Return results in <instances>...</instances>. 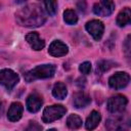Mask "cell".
Returning <instances> with one entry per match:
<instances>
[{"label": "cell", "mask_w": 131, "mask_h": 131, "mask_svg": "<svg viewBox=\"0 0 131 131\" xmlns=\"http://www.w3.org/2000/svg\"><path fill=\"white\" fill-rule=\"evenodd\" d=\"M15 17L16 21L24 27H39L46 20L45 12L38 4L25 6L15 13Z\"/></svg>", "instance_id": "1"}, {"label": "cell", "mask_w": 131, "mask_h": 131, "mask_svg": "<svg viewBox=\"0 0 131 131\" xmlns=\"http://www.w3.org/2000/svg\"><path fill=\"white\" fill-rule=\"evenodd\" d=\"M54 73H55L54 64H50V63L41 64V66H37L36 68L28 72L25 75V79L28 82H31L36 79H47V78L53 77Z\"/></svg>", "instance_id": "2"}, {"label": "cell", "mask_w": 131, "mask_h": 131, "mask_svg": "<svg viewBox=\"0 0 131 131\" xmlns=\"http://www.w3.org/2000/svg\"><path fill=\"white\" fill-rule=\"evenodd\" d=\"M66 113H67V108L63 105H60V104L49 105L44 108L42 120L44 123H51L53 121H56L62 118Z\"/></svg>", "instance_id": "3"}, {"label": "cell", "mask_w": 131, "mask_h": 131, "mask_svg": "<svg viewBox=\"0 0 131 131\" xmlns=\"http://www.w3.org/2000/svg\"><path fill=\"white\" fill-rule=\"evenodd\" d=\"M18 75L10 69H3L0 72V82L8 90L11 91L13 87L18 83Z\"/></svg>", "instance_id": "4"}, {"label": "cell", "mask_w": 131, "mask_h": 131, "mask_svg": "<svg viewBox=\"0 0 131 131\" xmlns=\"http://www.w3.org/2000/svg\"><path fill=\"white\" fill-rule=\"evenodd\" d=\"M127 98L124 95L121 94H117L115 96H112L111 98H108L107 100V110L108 112L113 113V114H119L122 113L126 105H127Z\"/></svg>", "instance_id": "5"}, {"label": "cell", "mask_w": 131, "mask_h": 131, "mask_svg": "<svg viewBox=\"0 0 131 131\" xmlns=\"http://www.w3.org/2000/svg\"><path fill=\"white\" fill-rule=\"evenodd\" d=\"M131 78L129 76V74L125 73V72H118L116 74H114L113 76L110 77L108 79V85L116 90L122 89L124 87H126L129 82H130Z\"/></svg>", "instance_id": "6"}, {"label": "cell", "mask_w": 131, "mask_h": 131, "mask_svg": "<svg viewBox=\"0 0 131 131\" xmlns=\"http://www.w3.org/2000/svg\"><path fill=\"white\" fill-rule=\"evenodd\" d=\"M115 10V3L110 0L99 1L94 4L93 12L100 16H108Z\"/></svg>", "instance_id": "7"}, {"label": "cell", "mask_w": 131, "mask_h": 131, "mask_svg": "<svg viewBox=\"0 0 131 131\" xmlns=\"http://www.w3.org/2000/svg\"><path fill=\"white\" fill-rule=\"evenodd\" d=\"M86 30L87 32L93 37L94 40L98 41L101 39L104 31L103 24L98 19H92L86 24Z\"/></svg>", "instance_id": "8"}, {"label": "cell", "mask_w": 131, "mask_h": 131, "mask_svg": "<svg viewBox=\"0 0 131 131\" xmlns=\"http://www.w3.org/2000/svg\"><path fill=\"white\" fill-rule=\"evenodd\" d=\"M105 127L108 131H127L129 125L121 117H112L106 120Z\"/></svg>", "instance_id": "9"}, {"label": "cell", "mask_w": 131, "mask_h": 131, "mask_svg": "<svg viewBox=\"0 0 131 131\" xmlns=\"http://www.w3.org/2000/svg\"><path fill=\"white\" fill-rule=\"evenodd\" d=\"M68 51H69L68 46L59 40H54L49 45V49H48L49 54H51L52 56H55V57L63 56L68 53Z\"/></svg>", "instance_id": "10"}, {"label": "cell", "mask_w": 131, "mask_h": 131, "mask_svg": "<svg viewBox=\"0 0 131 131\" xmlns=\"http://www.w3.org/2000/svg\"><path fill=\"white\" fill-rule=\"evenodd\" d=\"M42 103H43V99L37 93L31 94L27 98V108L31 113H37L41 108Z\"/></svg>", "instance_id": "11"}, {"label": "cell", "mask_w": 131, "mask_h": 131, "mask_svg": "<svg viewBox=\"0 0 131 131\" xmlns=\"http://www.w3.org/2000/svg\"><path fill=\"white\" fill-rule=\"evenodd\" d=\"M24 111V106L20 102H13L8 108L7 112V118L11 122H16L21 118Z\"/></svg>", "instance_id": "12"}, {"label": "cell", "mask_w": 131, "mask_h": 131, "mask_svg": "<svg viewBox=\"0 0 131 131\" xmlns=\"http://www.w3.org/2000/svg\"><path fill=\"white\" fill-rule=\"evenodd\" d=\"M26 40H27V42L29 43V45H30L34 50H36V51L43 49L44 46H45V42L39 37L38 33H36V32L29 33V34L26 36Z\"/></svg>", "instance_id": "13"}, {"label": "cell", "mask_w": 131, "mask_h": 131, "mask_svg": "<svg viewBox=\"0 0 131 131\" xmlns=\"http://www.w3.org/2000/svg\"><path fill=\"white\" fill-rule=\"evenodd\" d=\"M116 21L119 27H125L127 25H131V9L129 7L123 8L119 12Z\"/></svg>", "instance_id": "14"}, {"label": "cell", "mask_w": 131, "mask_h": 131, "mask_svg": "<svg viewBox=\"0 0 131 131\" xmlns=\"http://www.w3.org/2000/svg\"><path fill=\"white\" fill-rule=\"evenodd\" d=\"M90 101H91L90 97H89L86 93H84V92H82V91L77 92V93H75V95H74V100H73V102H74V105H75L77 108L86 107V106L90 103Z\"/></svg>", "instance_id": "15"}, {"label": "cell", "mask_w": 131, "mask_h": 131, "mask_svg": "<svg viewBox=\"0 0 131 131\" xmlns=\"http://www.w3.org/2000/svg\"><path fill=\"white\" fill-rule=\"evenodd\" d=\"M100 120H101L100 114H99L98 112H96V111H92V112L90 113V115L88 116L87 120H86V123H85L86 129L89 130V131L94 130V129L98 126Z\"/></svg>", "instance_id": "16"}, {"label": "cell", "mask_w": 131, "mask_h": 131, "mask_svg": "<svg viewBox=\"0 0 131 131\" xmlns=\"http://www.w3.org/2000/svg\"><path fill=\"white\" fill-rule=\"evenodd\" d=\"M52 94L57 99H63L68 94L66 85L61 82H57L56 84H54L53 89H52Z\"/></svg>", "instance_id": "17"}, {"label": "cell", "mask_w": 131, "mask_h": 131, "mask_svg": "<svg viewBox=\"0 0 131 131\" xmlns=\"http://www.w3.org/2000/svg\"><path fill=\"white\" fill-rule=\"evenodd\" d=\"M67 126L70 128V129H78L82 126V119L76 115V114H72L68 117L67 119Z\"/></svg>", "instance_id": "18"}, {"label": "cell", "mask_w": 131, "mask_h": 131, "mask_svg": "<svg viewBox=\"0 0 131 131\" xmlns=\"http://www.w3.org/2000/svg\"><path fill=\"white\" fill-rule=\"evenodd\" d=\"M63 19L68 25H75L78 21V16L74 10L67 9L63 12Z\"/></svg>", "instance_id": "19"}, {"label": "cell", "mask_w": 131, "mask_h": 131, "mask_svg": "<svg viewBox=\"0 0 131 131\" xmlns=\"http://www.w3.org/2000/svg\"><path fill=\"white\" fill-rule=\"evenodd\" d=\"M45 6V11L49 15H54L57 11V2L56 1H44L43 2Z\"/></svg>", "instance_id": "20"}, {"label": "cell", "mask_w": 131, "mask_h": 131, "mask_svg": "<svg viewBox=\"0 0 131 131\" xmlns=\"http://www.w3.org/2000/svg\"><path fill=\"white\" fill-rule=\"evenodd\" d=\"M114 66H115V63L111 60H100L99 62H97V71H99L100 73H103V72L110 70L111 68H113Z\"/></svg>", "instance_id": "21"}, {"label": "cell", "mask_w": 131, "mask_h": 131, "mask_svg": "<svg viewBox=\"0 0 131 131\" xmlns=\"http://www.w3.org/2000/svg\"><path fill=\"white\" fill-rule=\"evenodd\" d=\"M24 131H42V127H41V125H39L37 122L31 121Z\"/></svg>", "instance_id": "22"}, {"label": "cell", "mask_w": 131, "mask_h": 131, "mask_svg": "<svg viewBox=\"0 0 131 131\" xmlns=\"http://www.w3.org/2000/svg\"><path fill=\"white\" fill-rule=\"evenodd\" d=\"M124 51L127 56H131V35H128L124 42Z\"/></svg>", "instance_id": "23"}, {"label": "cell", "mask_w": 131, "mask_h": 131, "mask_svg": "<svg viewBox=\"0 0 131 131\" xmlns=\"http://www.w3.org/2000/svg\"><path fill=\"white\" fill-rule=\"evenodd\" d=\"M79 70H80V72H81L82 74L88 75V74L90 73V71H91V63H90L89 61H84V62H82V63L80 64Z\"/></svg>", "instance_id": "24"}, {"label": "cell", "mask_w": 131, "mask_h": 131, "mask_svg": "<svg viewBox=\"0 0 131 131\" xmlns=\"http://www.w3.org/2000/svg\"><path fill=\"white\" fill-rule=\"evenodd\" d=\"M47 131H56V130H55V129H48Z\"/></svg>", "instance_id": "25"}]
</instances>
